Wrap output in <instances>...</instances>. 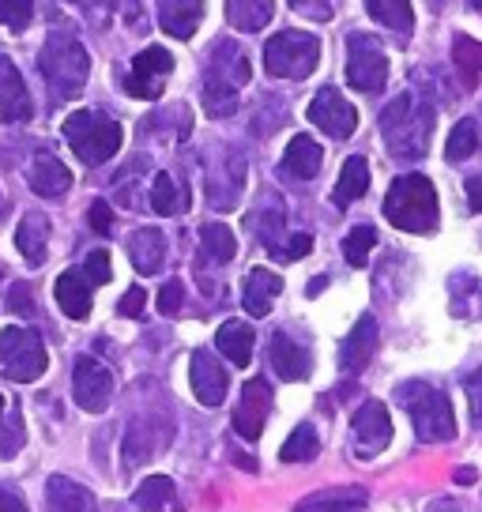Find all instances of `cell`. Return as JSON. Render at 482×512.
Segmentation results:
<instances>
[{"label": "cell", "mask_w": 482, "mask_h": 512, "mask_svg": "<svg viewBox=\"0 0 482 512\" xmlns=\"http://www.w3.org/2000/svg\"><path fill=\"white\" fill-rule=\"evenodd\" d=\"M0 219H4V196H0Z\"/></svg>", "instance_id": "56"}, {"label": "cell", "mask_w": 482, "mask_h": 512, "mask_svg": "<svg viewBox=\"0 0 482 512\" xmlns=\"http://www.w3.org/2000/svg\"><path fill=\"white\" fill-rule=\"evenodd\" d=\"M8 309H12L16 317H27V320L38 313V309H34V294L27 283H12V290H8Z\"/></svg>", "instance_id": "46"}, {"label": "cell", "mask_w": 482, "mask_h": 512, "mask_svg": "<svg viewBox=\"0 0 482 512\" xmlns=\"http://www.w3.org/2000/svg\"><path fill=\"white\" fill-rule=\"evenodd\" d=\"M464 392H467V407H471V422L482 430V369H475V373L467 377Z\"/></svg>", "instance_id": "49"}, {"label": "cell", "mask_w": 482, "mask_h": 512, "mask_svg": "<svg viewBox=\"0 0 482 512\" xmlns=\"http://www.w3.org/2000/svg\"><path fill=\"white\" fill-rule=\"evenodd\" d=\"M49 366L46 343L31 328H4L0 332V373L16 384L38 381Z\"/></svg>", "instance_id": "8"}, {"label": "cell", "mask_w": 482, "mask_h": 512, "mask_svg": "<svg viewBox=\"0 0 482 512\" xmlns=\"http://www.w3.org/2000/svg\"><path fill=\"white\" fill-rule=\"evenodd\" d=\"M373 245H377V230H373V226H354L351 234L343 238V256H347V264H351V268H366Z\"/></svg>", "instance_id": "42"}, {"label": "cell", "mask_w": 482, "mask_h": 512, "mask_svg": "<svg viewBox=\"0 0 482 512\" xmlns=\"http://www.w3.org/2000/svg\"><path fill=\"white\" fill-rule=\"evenodd\" d=\"M370 189V162L362 159V155H351V159L343 162V170H339V181L336 189H332V204L336 208H351L354 200H362Z\"/></svg>", "instance_id": "29"}, {"label": "cell", "mask_w": 482, "mask_h": 512, "mask_svg": "<svg viewBox=\"0 0 482 512\" xmlns=\"http://www.w3.org/2000/svg\"><path fill=\"white\" fill-rule=\"evenodd\" d=\"M306 117L321 128L324 136H332V140H347V136H354V128H358V110L339 95L336 87L317 91V98L309 102Z\"/></svg>", "instance_id": "13"}, {"label": "cell", "mask_w": 482, "mask_h": 512, "mask_svg": "<svg viewBox=\"0 0 482 512\" xmlns=\"http://www.w3.org/2000/svg\"><path fill=\"white\" fill-rule=\"evenodd\" d=\"M321 61V42L306 31H283L272 34L264 46V68L275 80H306Z\"/></svg>", "instance_id": "7"}, {"label": "cell", "mask_w": 482, "mask_h": 512, "mask_svg": "<svg viewBox=\"0 0 482 512\" xmlns=\"http://www.w3.org/2000/svg\"><path fill=\"white\" fill-rule=\"evenodd\" d=\"M215 347L234 366H249L253 362V347H257V332L245 320H226V324H219V332H215Z\"/></svg>", "instance_id": "24"}, {"label": "cell", "mask_w": 482, "mask_h": 512, "mask_svg": "<svg viewBox=\"0 0 482 512\" xmlns=\"http://www.w3.org/2000/svg\"><path fill=\"white\" fill-rule=\"evenodd\" d=\"M144 305H147V294L140 287H129L125 290V298H121V305H117V313L121 317H144Z\"/></svg>", "instance_id": "50"}, {"label": "cell", "mask_w": 482, "mask_h": 512, "mask_svg": "<svg viewBox=\"0 0 482 512\" xmlns=\"http://www.w3.org/2000/svg\"><path fill=\"white\" fill-rule=\"evenodd\" d=\"M347 83L362 95H377L388 83V57L373 34H351L347 38Z\"/></svg>", "instance_id": "9"}, {"label": "cell", "mask_w": 482, "mask_h": 512, "mask_svg": "<svg viewBox=\"0 0 482 512\" xmlns=\"http://www.w3.org/2000/svg\"><path fill=\"white\" fill-rule=\"evenodd\" d=\"M452 64H456V72H460L464 87L471 91V87L479 83V76H482V42H475V38L460 34V38L452 42Z\"/></svg>", "instance_id": "37"}, {"label": "cell", "mask_w": 482, "mask_h": 512, "mask_svg": "<svg viewBox=\"0 0 482 512\" xmlns=\"http://www.w3.org/2000/svg\"><path fill=\"white\" fill-rule=\"evenodd\" d=\"M283 294V279L268 268H253L245 275V287H241V302L249 309V317H268L272 313V302Z\"/></svg>", "instance_id": "23"}, {"label": "cell", "mask_w": 482, "mask_h": 512, "mask_svg": "<svg viewBox=\"0 0 482 512\" xmlns=\"http://www.w3.org/2000/svg\"><path fill=\"white\" fill-rule=\"evenodd\" d=\"M467 208L482 215V174L467 181Z\"/></svg>", "instance_id": "53"}, {"label": "cell", "mask_w": 482, "mask_h": 512, "mask_svg": "<svg viewBox=\"0 0 482 512\" xmlns=\"http://www.w3.org/2000/svg\"><path fill=\"white\" fill-rule=\"evenodd\" d=\"M249 76H253L249 57L234 42H219L208 53V68H204V110L211 117H230L238 110V91L249 83Z\"/></svg>", "instance_id": "4"}, {"label": "cell", "mask_w": 482, "mask_h": 512, "mask_svg": "<svg viewBox=\"0 0 482 512\" xmlns=\"http://www.w3.org/2000/svg\"><path fill=\"white\" fill-rule=\"evenodd\" d=\"M16 245L23 260L31 264V268H42L46 264V249H49V219L42 211H31V215H23V223L16 230Z\"/></svg>", "instance_id": "27"}, {"label": "cell", "mask_w": 482, "mask_h": 512, "mask_svg": "<svg viewBox=\"0 0 482 512\" xmlns=\"http://www.w3.org/2000/svg\"><path fill=\"white\" fill-rule=\"evenodd\" d=\"M170 72H174V57L162 46H147L136 53V61H132V68L125 72L121 83H125V91L132 98H159Z\"/></svg>", "instance_id": "10"}, {"label": "cell", "mask_w": 482, "mask_h": 512, "mask_svg": "<svg viewBox=\"0 0 482 512\" xmlns=\"http://www.w3.org/2000/svg\"><path fill=\"white\" fill-rule=\"evenodd\" d=\"M396 400L407 407L418 441H452L456 437V415L441 388L426 381H407L396 388Z\"/></svg>", "instance_id": "6"}, {"label": "cell", "mask_w": 482, "mask_h": 512, "mask_svg": "<svg viewBox=\"0 0 482 512\" xmlns=\"http://www.w3.org/2000/svg\"><path fill=\"white\" fill-rule=\"evenodd\" d=\"M249 226L260 234L264 249H275L279 238H283V204H279V196H264V208L249 215Z\"/></svg>", "instance_id": "38"}, {"label": "cell", "mask_w": 482, "mask_h": 512, "mask_svg": "<svg viewBox=\"0 0 482 512\" xmlns=\"http://www.w3.org/2000/svg\"><path fill=\"white\" fill-rule=\"evenodd\" d=\"M65 132L68 147L76 151V159L83 166H102L106 159H113L121 144H125V128L117 125L113 117H106L102 110H76L65 117Z\"/></svg>", "instance_id": "5"}, {"label": "cell", "mask_w": 482, "mask_h": 512, "mask_svg": "<svg viewBox=\"0 0 482 512\" xmlns=\"http://www.w3.org/2000/svg\"><path fill=\"white\" fill-rule=\"evenodd\" d=\"M189 384H193V396L204 407H219L226 400V388H230V377L226 369L219 366V358L211 351H196L193 362H189Z\"/></svg>", "instance_id": "17"}, {"label": "cell", "mask_w": 482, "mask_h": 512, "mask_svg": "<svg viewBox=\"0 0 482 512\" xmlns=\"http://www.w3.org/2000/svg\"><path fill=\"white\" fill-rule=\"evenodd\" d=\"M46 497L53 512H102L95 494H91L87 486H80V482L65 479V475H53V479L46 482Z\"/></svg>", "instance_id": "25"}, {"label": "cell", "mask_w": 482, "mask_h": 512, "mask_svg": "<svg viewBox=\"0 0 482 512\" xmlns=\"http://www.w3.org/2000/svg\"><path fill=\"white\" fill-rule=\"evenodd\" d=\"M294 4V12H306L313 19H332V8H328V0H290Z\"/></svg>", "instance_id": "51"}, {"label": "cell", "mask_w": 482, "mask_h": 512, "mask_svg": "<svg viewBox=\"0 0 482 512\" xmlns=\"http://www.w3.org/2000/svg\"><path fill=\"white\" fill-rule=\"evenodd\" d=\"M38 72L49 83L53 98H61V102L80 98L83 87H87V76H91V53L72 34L57 31L49 34L42 53H38Z\"/></svg>", "instance_id": "3"}, {"label": "cell", "mask_w": 482, "mask_h": 512, "mask_svg": "<svg viewBox=\"0 0 482 512\" xmlns=\"http://www.w3.org/2000/svg\"><path fill=\"white\" fill-rule=\"evenodd\" d=\"M34 102L27 83L19 76L12 57H0V125H16V121H31Z\"/></svg>", "instance_id": "16"}, {"label": "cell", "mask_w": 482, "mask_h": 512, "mask_svg": "<svg viewBox=\"0 0 482 512\" xmlns=\"http://www.w3.org/2000/svg\"><path fill=\"white\" fill-rule=\"evenodd\" d=\"M321 162H324V151L313 136H294L287 144V155H283V174L309 181V177L321 174Z\"/></svg>", "instance_id": "28"}, {"label": "cell", "mask_w": 482, "mask_h": 512, "mask_svg": "<svg viewBox=\"0 0 482 512\" xmlns=\"http://www.w3.org/2000/svg\"><path fill=\"white\" fill-rule=\"evenodd\" d=\"M385 219L407 234H434L437 219H441L434 181L422 174L396 177L385 196Z\"/></svg>", "instance_id": "2"}, {"label": "cell", "mask_w": 482, "mask_h": 512, "mask_svg": "<svg viewBox=\"0 0 482 512\" xmlns=\"http://www.w3.org/2000/svg\"><path fill=\"white\" fill-rule=\"evenodd\" d=\"M129 260L140 275H159L166 264V238L155 226H140L129 234Z\"/></svg>", "instance_id": "21"}, {"label": "cell", "mask_w": 482, "mask_h": 512, "mask_svg": "<svg viewBox=\"0 0 482 512\" xmlns=\"http://www.w3.org/2000/svg\"><path fill=\"white\" fill-rule=\"evenodd\" d=\"M272 415V384L264 377H253V381L241 384V400L234 407V430L245 437V441H257L264 433V422Z\"/></svg>", "instance_id": "14"}, {"label": "cell", "mask_w": 482, "mask_h": 512, "mask_svg": "<svg viewBox=\"0 0 482 512\" xmlns=\"http://www.w3.org/2000/svg\"><path fill=\"white\" fill-rule=\"evenodd\" d=\"M479 151V125L475 121H456L449 132V144H445V159L464 162Z\"/></svg>", "instance_id": "41"}, {"label": "cell", "mask_w": 482, "mask_h": 512, "mask_svg": "<svg viewBox=\"0 0 482 512\" xmlns=\"http://www.w3.org/2000/svg\"><path fill=\"white\" fill-rule=\"evenodd\" d=\"M366 12H370L381 27H388V31L396 34H411V27H415V12H411V0H366Z\"/></svg>", "instance_id": "34"}, {"label": "cell", "mask_w": 482, "mask_h": 512, "mask_svg": "<svg viewBox=\"0 0 482 512\" xmlns=\"http://www.w3.org/2000/svg\"><path fill=\"white\" fill-rule=\"evenodd\" d=\"M34 19V0H0V27L8 31H27Z\"/></svg>", "instance_id": "43"}, {"label": "cell", "mask_w": 482, "mask_h": 512, "mask_svg": "<svg viewBox=\"0 0 482 512\" xmlns=\"http://www.w3.org/2000/svg\"><path fill=\"white\" fill-rule=\"evenodd\" d=\"M27 181H31V189L38 192V196H46V200H57V196H65V192L72 189V174H68V166L57 159L53 151H38V155H34Z\"/></svg>", "instance_id": "20"}, {"label": "cell", "mask_w": 482, "mask_h": 512, "mask_svg": "<svg viewBox=\"0 0 482 512\" xmlns=\"http://www.w3.org/2000/svg\"><path fill=\"white\" fill-rule=\"evenodd\" d=\"M53 298H57L65 317L72 320L91 317V283L83 279V272H61L57 287H53Z\"/></svg>", "instance_id": "26"}, {"label": "cell", "mask_w": 482, "mask_h": 512, "mask_svg": "<svg viewBox=\"0 0 482 512\" xmlns=\"http://www.w3.org/2000/svg\"><path fill=\"white\" fill-rule=\"evenodd\" d=\"M189 208V189L177 185L170 174H155V185H151V211L159 215H181Z\"/></svg>", "instance_id": "36"}, {"label": "cell", "mask_w": 482, "mask_h": 512, "mask_svg": "<svg viewBox=\"0 0 482 512\" xmlns=\"http://www.w3.org/2000/svg\"><path fill=\"white\" fill-rule=\"evenodd\" d=\"M426 512H460V505H456V501H449V497H445V501H434V505H430V509Z\"/></svg>", "instance_id": "55"}, {"label": "cell", "mask_w": 482, "mask_h": 512, "mask_svg": "<svg viewBox=\"0 0 482 512\" xmlns=\"http://www.w3.org/2000/svg\"><path fill=\"white\" fill-rule=\"evenodd\" d=\"M204 19V0H159V23L170 38L189 42Z\"/></svg>", "instance_id": "22"}, {"label": "cell", "mask_w": 482, "mask_h": 512, "mask_svg": "<svg viewBox=\"0 0 482 512\" xmlns=\"http://www.w3.org/2000/svg\"><path fill=\"white\" fill-rule=\"evenodd\" d=\"M27 445V426L19 415V403H0V460H16Z\"/></svg>", "instance_id": "35"}, {"label": "cell", "mask_w": 482, "mask_h": 512, "mask_svg": "<svg viewBox=\"0 0 482 512\" xmlns=\"http://www.w3.org/2000/svg\"><path fill=\"white\" fill-rule=\"evenodd\" d=\"M268 362L272 369L283 377V381H306L309 373H313V358L302 343H294L287 332H275L268 339Z\"/></svg>", "instance_id": "18"}, {"label": "cell", "mask_w": 482, "mask_h": 512, "mask_svg": "<svg viewBox=\"0 0 482 512\" xmlns=\"http://www.w3.org/2000/svg\"><path fill=\"white\" fill-rule=\"evenodd\" d=\"M373 354H377V320L362 317L351 328V336L343 339V347H339V369L343 373H362L370 366Z\"/></svg>", "instance_id": "19"}, {"label": "cell", "mask_w": 482, "mask_h": 512, "mask_svg": "<svg viewBox=\"0 0 482 512\" xmlns=\"http://www.w3.org/2000/svg\"><path fill=\"white\" fill-rule=\"evenodd\" d=\"M275 16V0H226V19L230 27L253 34L264 31Z\"/></svg>", "instance_id": "31"}, {"label": "cell", "mask_w": 482, "mask_h": 512, "mask_svg": "<svg viewBox=\"0 0 482 512\" xmlns=\"http://www.w3.org/2000/svg\"><path fill=\"white\" fill-rule=\"evenodd\" d=\"M87 223H91V230L95 234H113V208L106 204V200H91V208H87Z\"/></svg>", "instance_id": "48"}, {"label": "cell", "mask_w": 482, "mask_h": 512, "mask_svg": "<svg viewBox=\"0 0 482 512\" xmlns=\"http://www.w3.org/2000/svg\"><path fill=\"white\" fill-rule=\"evenodd\" d=\"M313 249V238L309 234H290L287 241H279L272 253L279 256V260H302V256Z\"/></svg>", "instance_id": "47"}, {"label": "cell", "mask_w": 482, "mask_h": 512, "mask_svg": "<svg viewBox=\"0 0 482 512\" xmlns=\"http://www.w3.org/2000/svg\"><path fill=\"white\" fill-rule=\"evenodd\" d=\"M200 245H204V253H208L215 264H226V260L238 256V238H234V230L223 223L200 226Z\"/></svg>", "instance_id": "39"}, {"label": "cell", "mask_w": 482, "mask_h": 512, "mask_svg": "<svg viewBox=\"0 0 482 512\" xmlns=\"http://www.w3.org/2000/svg\"><path fill=\"white\" fill-rule=\"evenodd\" d=\"M72 4H76L95 27H110L113 19H125V23H136V19H140V0H72Z\"/></svg>", "instance_id": "33"}, {"label": "cell", "mask_w": 482, "mask_h": 512, "mask_svg": "<svg viewBox=\"0 0 482 512\" xmlns=\"http://www.w3.org/2000/svg\"><path fill=\"white\" fill-rule=\"evenodd\" d=\"M83 279H87L91 287H102V283H110L113 272H110V253H106V249H95V253H87V260H83Z\"/></svg>", "instance_id": "44"}, {"label": "cell", "mask_w": 482, "mask_h": 512, "mask_svg": "<svg viewBox=\"0 0 482 512\" xmlns=\"http://www.w3.org/2000/svg\"><path fill=\"white\" fill-rule=\"evenodd\" d=\"M155 305H159L162 317H177L181 305H185V287H181V279H170V283L159 290V302Z\"/></svg>", "instance_id": "45"}, {"label": "cell", "mask_w": 482, "mask_h": 512, "mask_svg": "<svg viewBox=\"0 0 482 512\" xmlns=\"http://www.w3.org/2000/svg\"><path fill=\"white\" fill-rule=\"evenodd\" d=\"M72 396L87 415H102L113 400V373L87 354L76 362V373H72Z\"/></svg>", "instance_id": "11"}, {"label": "cell", "mask_w": 482, "mask_h": 512, "mask_svg": "<svg viewBox=\"0 0 482 512\" xmlns=\"http://www.w3.org/2000/svg\"><path fill=\"white\" fill-rule=\"evenodd\" d=\"M0 512H31V509L23 505V497H19L16 490H4V486H0Z\"/></svg>", "instance_id": "52"}, {"label": "cell", "mask_w": 482, "mask_h": 512, "mask_svg": "<svg viewBox=\"0 0 482 512\" xmlns=\"http://www.w3.org/2000/svg\"><path fill=\"white\" fill-rule=\"evenodd\" d=\"M132 505L140 512H177V486L166 475H151L132 494Z\"/></svg>", "instance_id": "32"}, {"label": "cell", "mask_w": 482, "mask_h": 512, "mask_svg": "<svg viewBox=\"0 0 482 512\" xmlns=\"http://www.w3.org/2000/svg\"><path fill=\"white\" fill-rule=\"evenodd\" d=\"M351 433H354V448L358 456H377L392 445V415L381 400H366L351 418Z\"/></svg>", "instance_id": "12"}, {"label": "cell", "mask_w": 482, "mask_h": 512, "mask_svg": "<svg viewBox=\"0 0 482 512\" xmlns=\"http://www.w3.org/2000/svg\"><path fill=\"white\" fill-rule=\"evenodd\" d=\"M434 106L415 95L392 98L381 113V136L392 159H422L434 136Z\"/></svg>", "instance_id": "1"}, {"label": "cell", "mask_w": 482, "mask_h": 512, "mask_svg": "<svg viewBox=\"0 0 482 512\" xmlns=\"http://www.w3.org/2000/svg\"><path fill=\"white\" fill-rule=\"evenodd\" d=\"M366 505V490L362 486H336V490H321L309 494L294 512H354Z\"/></svg>", "instance_id": "30"}, {"label": "cell", "mask_w": 482, "mask_h": 512, "mask_svg": "<svg viewBox=\"0 0 482 512\" xmlns=\"http://www.w3.org/2000/svg\"><path fill=\"white\" fill-rule=\"evenodd\" d=\"M155 426H159L155 418H136V422L129 426V433H125V445H121V456H125V467H129V471L151 464L162 448L170 445L174 430H170V426H162V430L155 433Z\"/></svg>", "instance_id": "15"}, {"label": "cell", "mask_w": 482, "mask_h": 512, "mask_svg": "<svg viewBox=\"0 0 482 512\" xmlns=\"http://www.w3.org/2000/svg\"><path fill=\"white\" fill-rule=\"evenodd\" d=\"M456 482H460V486H471V482H475V467H456Z\"/></svg>", "instance_id": "54"}, {"label": "cell", "mask_w": 482, "mask_h": 512, "mask_svg": "<svg viewBox=\"0 0 482 512\" xmlns=\"http://www.w3.org/2000/svg\"><path fill=\"white\" fill-rule=\"evenodd\" d=\"M317 452H321V437H317V430H313L309 422H302V426L287 437V445L279 448L283 464H309V460H317Z\"/></svg>", "instance_id": "40"}]
</instances>
